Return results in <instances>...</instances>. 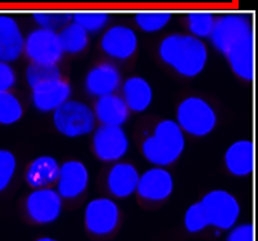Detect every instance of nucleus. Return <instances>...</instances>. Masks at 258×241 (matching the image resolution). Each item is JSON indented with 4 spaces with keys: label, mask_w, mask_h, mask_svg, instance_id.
<instances>
[{
    "label": "nucleus",
    "mask_w": 258,
    "mask_h": 241,
    "mask_svg": "<svg viewBox=\"0 0 258 241\" xmlns=\"http://www.w3.org/2000/svg\"><path fill=\"white\" fill-rule=\"evenodd\" d=\"M209 40L236 76L244 82L254 79V30L248 16L227 13L217 17Z\"/></svg>",
    "instance_id": "f257e3e1"
},
{
    "label": "nucleus",
    "mask_w": 258,
    "mask_h": 241,
    "mask_svg": "<svg viewBox=\"0 0 258 241\" xmlns=\"http://www.w3.org/2000/svg\"><path fill=\"white\" fill-rule=\"evenodd\" d=\"M159 58L183 77H197L208 63V47L191 34H169L160 41Z\"/></svg>",
    "instance_id": "f03ea898"
},
{
    "label": "nucleus",
    "mask_w": 258,
    "mask_h": 241,
    "mask_svg": "<svg viewBox=\"0 0 258 241\" xmlns=\"http://www.w3.org/2000/svg\"><path fill=\"white\" fill-rule=\"evenodd\" d=\"M142 155L156 167H169L179 159L186 148V137L176 120L164 119L142 142Z\"/></svg>",
    "instance_id": "7ed1b4c3"
},
{
    "label": "nucleus",
    "mask_w": 258,
    "mask_h": 241,
    "mask_svg": "<svg viewBox=\"0 0 258 241\" xmlns=\"http://www.w3.org/2000/svg\"><path fill=\"white\" fill-rule=\"evenodd\" d=\"M217 112L207 100L190 96L179 102L176 112V123L185 134L203 138L217 127Z\"/></svg>",
    "instance_id": "20e7f679"
},
{
    "label": "nucleus",
    "mask_w": 258,
    "mask_h": 241,
    "mask_svg": "<svg viewBox=\"0 0 258 241\" xmlns=\"http://www.w3.org/2000/svg\"><path fill=\"white\" fill-rule=\"evenodd\" d=\"M53 114V125L68 138H80L96 129V116L92 107L78 100H68Z\"/></svg>",
    "instance_id": "39448f33"
},
{
    "label": "nucleus",
    "mask_w": 258,
    "mask_h": 241,
    "mask_svg": "<svg viewBox=\"0 0 258 241\" xmlns=\"http://www.w3.org/2000/svg\"><path fill=\"white\" fill-rule=\"evenodd\" d=\"M208 217L209 226L229 231L236 226L240 217V204L231 192L217 188L207 192L200 200Z\"/></svg>",
    "instance_id": "423d86ee"
},
{
    "label": "nucleus",
    "mask_w": 258,
    "mask_h": 241,
    "mask_svg": "<svg viewBox=\"0 0 258 241\" xmlns=\"http://www.w3.org/2000/svg\"><path fill=\"white\" fill-rule=\"evenodd\" d=\"M92 147L97 159L105 163L120 162L129 150V138L123 127L102 125L93 130Z\"/></svg>",
    "instance_id": "0eeeda50"
},
{
    "label": "nucleus",
    "mask_w": 258,
    "mask_h": 241,
    "mask_svg": "<svg viewBox=\"0 0 258 241\" xmlns=\"http://www.w3.org/2000/svg\"><path fill=\"white\" fill-rule=\"evenodd\" d=\"M24 53L31 62L57 65L64 54L58 33L41 27H36L25 36Z\"/></svg>",
    "instance_id": "6e6552de"
},
{
    "label": "nucleus",
    "mask_w": 258,
    "mask_h": 241,
    "mask_svg": "<svg viewBox=\"0 0 258 241\" xmlns=\"http://www.w3.org/2000/svg\"><path fill=\"white\" fill-rule=\"evenodd\" d=\"M119 219H120L119 206L110 197H96L85 206V227L92 235H109L117 227Z\"/></svg>",
    "instance_id": "1a4fd4ad"
},
{
    "label": "nucleus",
    "mask_w": 258,
    "mask_h": 241,
    "mask_svg": "<svg viewBox=\"0 0 258 241\" xmlns=\"http://www.w3.org/2000/svg\"><path fill=\"white\" fill-rule=\"evenodd\" d=\"M26 212L35 223H53L62 213V197L50 187L34 188L26 199Z\"/></svg>",
    "instance_id": "9d476101"
},
{
    "label": "nucleus",
    "mask_w": 258,
    "mask_h": 241,
    "mask_svg": "<svg viewBox=\"0 0 258 241\" xmlns=\"http://www.w3.org/2000/svg\"><path fill=\"white\" fill-rule=\"evenodd\" d=\"M101 49L107 57L117 61H126L138 49V36L126 25H112L106 29L100 41Z\"/></svg>",
    "instance_id": "9b49d317"
},
{
    "label": "nucleus",
    "mask_w": 258,
    "mask_h": 241,
    "mask_svg": "<svg viewBox=\"0 0 258 241\" xmlns=\"http://www.w3.org/2000/svg\"><path fill=\"white\" fill-rule=\"evenodd\" d=\"M174 190V178L165 167L154 165L140 174L137 190L138 196L147 201H164Z\"/></svg>",
    "instance_id": "f8f14e48"
},
{
    "label": "nucleus",
    "mask_w": 258,
    "mask_h": 241,
    "mask_svg": "<svg viewBox=\"0 0 258 241\" xmlns=\"http://www.w3.org/2000/svg\"><path fill=\"white\" fill-rule=\"evenodd\" d=\"M89 185V171L80 160H68L59 165L57 192L62 199L73 200L84 194Z\"/></svg>",
    "instance_id": "ddd939ff"
},
{
    "label": "nucleus",
    "mask_w": 258,
    "mask_h": 241,
    "mask_svg": "<svg viewBox=\"0 0 258 241\" xmlns=\"http://www.w3.org/2000/svg\"><path fill=\"white\" fill-rule=\"evenodd\" d=\"M73 88L62 77L41 83L31 88L32 106L41 114H50L71 98Z\"/></svg>",
    "instance_id": "4468645a"
},
{
    "label": "nucleus",
    "mask_w": 258,
    "mask_h": 241,
    "mask_svg": "<svg viewBox=\"0 0 258 241\" xmlns=\"http://www.w3.org/2000/svg\"><path fill=\"white\" fill-rule=\"evenodd\" d=\"M120 84V71L110 62H103L92 67L84 80L87 93L97 98L115 93Z\"/></svg>",
    "instance_id": "2eb2a0df"
},
{
    "label": "nucleus",
    "mask_w": 258,
    "mask_h": 241,
    "mask_svg": "<svg viewBox=\"0 0 258 241\" xmlns=\"http://www.w3.org/2000/svg\"><path fill=\"white\" fill-rule=\"evenodd\" d=\"M25 35L15 17L0 15V61H17L24 54Z\"/></svg>",
    "instance_id": "dca6fc26"
},
{
    "label": "nucleus",
    "mask_w": 258,
    "mask_h": 241,
    "mask_svg": "<svg viewBox=\"0 0 258 241\" xmlns=\"http://www.w3.org/2000/svg\"><path fill=\"white\" fill-rule=\"evenodd\" d=\"M226 169L234 177H248L254 171V143L238 139L226 148L223 156Z\"/></svg>",
    "instance_id": "f3484780"
},
{
    "label": "nucleus",
    "mask_w": 258,
    "mask_h": 241,
    "mask_svg": "<svg viewBox=\"0 0 258 241\" xmlns=\"http://www.w3.org/2000/svg\"><path fill=\"white\" fill-rule=\"evenodd\" d=\"M140 173L131 163L116 162L107 174V188L117 199H126L136 194Z\"/></svg>",
    "instance_id": "a211bd4d"
},
{
    "label": "nucleus",
    "mask_w": 258,
    "mask_h": 241,
    "mask_svg": "<svg viewBox=\"0 0 258 241\" xmlns=\"http://www.w3.org/2000/svg\"><path fill=\"white\" fill-rule=\"evenodd\" d=\"M93 112L97 121L112 127H123L131 114L123 97L115 93L97 98Z\"/></svg>",
    "instance_id": "6ab92c4d"
},
{
    "label": "nucleus",
    "mask_w": 258,
    "mask_h": 241,
    "mask_svg": "<svg viewBox=\"0 0 258 241\" xmlns=\"http://www.w3.org/2000/svg\"><path fill=\"white\" fill-rule=\"evenodd\" d=\"M123 100L131 112H145L154 101V89L142 76H131L121 87Z\"/></svg>",
    "instance_id": "aec40b11"
},
{
    "label": "nucleus",
    "mask_w": 258,
    "mask_h": 241,
    "mask_svg": "<svg viewBox=\"0 0 258 241\" xmlns=\"http://www.w3.org/2000/svg\"><path fill=\"white\" fill-rule=\"evenodd\" d=\"M59 163L50 155H40L32 160L27 167L26 182L32 188L48 187L57 182L59 173Z\"/></svg>",
    "instance_id": "412c9836"
},
{
    "label": "nucleus",
    "mask_w": 258,
    "mask_h": 241,
    "mask_svg": "<svg viewBox=\"0 0 258 241\" xmlns=\"http://www.w3.org/2000/svg\"><path fill=\"white\" fill-rule=\"evenodd\" d=\"M58 39L63 53L68 54L82 53L89 44V34L73 21L59 30Z\"/></svg>",
    "instance_id": "4be33fe9"
},
{
    "label": "nucleus",
    "mask_w": 258,
    "mask_h": 241,
    "mask_svg": "<svg viewBox=\"0 0 258 241\" xmlns=\"http://www.w3.org/2000/svg\"><path fill=\"white\" fill-rule=\"evenodd\" d=\"M172 20V13L164 11H149L135 15V24L138 29L147 34H155L164 30Z\"/></svg>",
    "instance_id": "5701e85b"
},
{
    "label": "nucleus",
    "mask_w": 258,
    "mask_h": 241,
    "mask_svg": "<svg viewBox=\"0 0 258 241\" xmlns=\"http://www.w3.org/2000/svg\"><path fill=\"white\" fill-rule=\"evenodd\" d=\"M24 116V106L12 92L0 93V125H13Z\"/></svg>",
    "instance_id": "b1692460"
},
{
    "label": "nucleus",
    "mask_w": 258,
    "mask_h": 241,
    "mask_svg": "<svg viewBox=\"0 0 258 241\" xmlns=\"http://www.w3.org/2000/svg\"><path fill=\"white\" fill-rule=\"evenodd\" d=\"M62 77L61 70L57 63H36L31 62L26 68L25 79L30 88L39 86L41 83L50 82Z\"/></svg>",
    "instance_id": "393cba45"
},
{
    "label": "nucleus",
    "mask_w": 258,
    "mask_h": 241,
    "mask_svg": "<svg viewBox=\"0 0 258 241\" xmlns=\"http://www.w3.org/2000/svg\"><path fill=\"white\" fill-rule=\"evenodd\" d=\"M216 16L211 12H190L186 17L191 35L199 39H209L216 22Z\"/></svg>",
    "instance_id": "a878e982"
},
{
    "label": "nucleus",
    "mask_w": 258,
    "mask_h": 241,
    "mask_svg": "<svg viewBox=\"0 0 258 241\" xmlns=\"http://www.w3.org/2000/svg\"><path fill=\"white\" fill-rule=\"evenodd\" d=\"M73 22L82 26L91 35V34L101 33L107 27L110 22V15L106 12H91V11L75 12L73 13Z\"/></svg>",
    "instance_id": "bb28decb"
},
{
    "label": "nucleus",
    "mask_w": 258,
    "mask_h": 241,
    "mask_svg": "<svg viewBox=\"0 0 258 241\" xmlns=\"http://www.w3.org/2000/svg\"><path fill=\"white\" fill-rule=\"evenodd\" d=\"M32 20L41 29H48L57 31L63 29L73 21V13L70 12H35Z\"/></svg>",
    "instance_id": "cd10ccee"
},
{
    "label": "nucleus",
    "mask_w": 258,
    "mask_h": 241,
    "mask_svg": "<svg viewBox=\"0 0 258 241\" xmlns=\"http://www.w3.org/2000/svg\"><path fill=\"white\" fill-rule=\"evenodd\" d=\"M183 224L190 233L202 232L203 229L209 227L208 217H207L206 210H204L200 201L191 204L188 206L187 210L185 212V217H183Z\"/></svg>",
    "instance_id": "c85d7f7f"
},
{
    "label": "nucleus",
    "mask_w": 258,
    "mask_h": 241,
    "mask_svg": "<svg viewBox=\"0 0 258 241\" xmlns=\"http://www.w3.org/2000/svg\"><path fill=\"white\" fill-rule=\"evenodd\" d=\"M17 171V157L11 150L0 148V192L11 186Z\"/></svg>",
    "instance_id": "c756f323"
},
{
    "label": "nucleus",
    "mask_w": 258,
    "mask_h": 241,
    "mask_svg": "<svg viewBox=\"0 0 258 241\" xmlns=\"http://www.w3.org/2000/svg\"><path fill=\"white\" fill-rule=\"evenodd\" d=\"M17 75L15 68L8 62L0 61V93L9 92L16 86Z\"/></svg>",
    "instance_id": "7c9ffc66"
},
{
    "label": "nucleus",
    "mask_w": 258,
    "mask_h": 241,
    "mask_svg": "<svg viewBox=\"0 0 258 241\" xmlns=\"http://www.w3.org/2000/svg\"><path fill=\"white\" fill-rule=\"evenodd\" d=\"M226 241H254V226L252 223L234 226Z\"/></svg>",
    "instance_id": "2f4dec72"
},
{
    "label": "nucleus",
    "mask_w": 258,
    "mask_h": 241,
    "mask_svg": "<svg viewBox=\"0 0 258 241\" xmlns=\"http://www.w3.org/2000/svg\"><path fill=\"white\" fill-rule=\"evenodd\" d=\"M35 241H57V240L52 237H40V238H36Z\"/></svg>",
    "instance_id": "473e14b6"
}]
</instances>
